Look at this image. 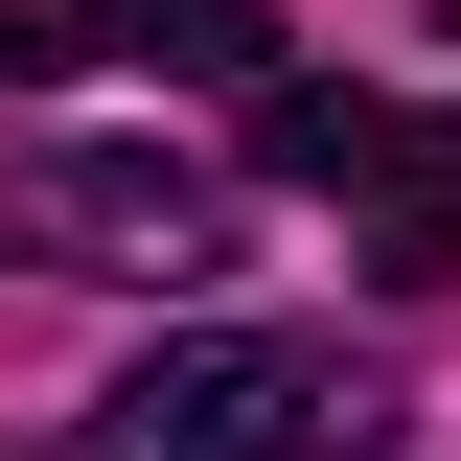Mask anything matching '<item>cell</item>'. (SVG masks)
<instances>
[{"label":"cell","instance_id":"obj_1","mask_svg":"<svg viewBox=\"0 0 461 461\" xmlns=\"http://www.w3.org/2000/svg\"><path fill=\"white\" fill-rule=\"evenodd\" d=\"M69 461H393V369L323 323H185L93 393Z\"/></svg>","mask_w":461,"mask_h":461},{"label":"cell","instance_id":"obj_2","mask_svg":"<svg viewBox=\"0 0 461 461\" xmlns=\"http://www.w3.org/2000/svg\"><path fill=\"white\" fill-rule=\"evenodd\" d=\"M0 254H47V277H208L230 185L162 162V139H0Z\"/></svg>","mask_w":461,"mask_h":461},{"label":"cell","instance_id":"obj_3","mask_svg":"<svg viewBox=\"0 0 461 461\" xmlns=\"http://www.w3.org/2000/svg\"><path fill=\"white\" fill-rule=\"evenodd\" d=\"M254 162L277 185H323L393 277H461V115H415V93H323V69H277L254 93Z\"/></svg>","mask_w":461,"mask_h":461}]
</instances>
